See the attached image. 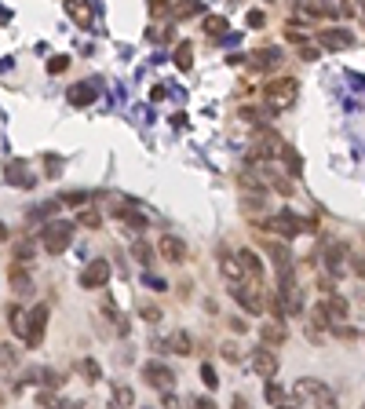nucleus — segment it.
Returning a JSON list of instances; mask_svg holds the SVG:
<instances>
[{"mask_svg": "<svg viewBox=\"0 0 365 409\" xmlns=\"http://www.w3.org/2000/svg\"><path fill=\"white\" fill-rule=\"evenodd\" d=\"M73 234H77V223H70V220H52V223H44V231H40L44 252H47V256L66 252L70 245H73Z\"/></svg>", "mask_w": 365, "mask_h": 409, "instance_id": "nucleus-1", "label": "nucleus"}, {"mask_svg": "<svg viewBox=\"0 0 365 409\" xmlns=\"http://www.w3.org/2000/svg\"><path fill=\"white\" fill-rule=\"evenodd\" d=\"M299 99V85L292 77H278L263 88V103L271 113H281V110H292V103Z\"/></svg>", "mask_w": 365, "mask_h": 409, "instance_id": "nucleus-2", "label": "nucleus"}, {"mask_svg": "<svg viewBox=\"0 0 365 409\" xmlns=\"http://www.w3.org/2000/svg\"><path fill=\"white\" fill-rule=\"evenodd\" d=\"M263 227L271 234H281V238H296V234H304V231H311V223H304V220H296L292 212H278V216H271V220H263Z\"/></svg>", "mask_w": 365, "mask_h": 409, "instance_id": "nucleus-3", "label": "nucleus"}, {"mask_svg": "<svg viewBox=\"0 0 365 409\" xmlns=\"http://www.w3.org/2000/svg\"><path fill=\"white\" fill-rule=\"evenodd\" d=\"M355 44V34L343 26H325L318 29V48H325V52H347V48Z\"/></svg>", "mask_w": 365, "mask_h": 409, "instance_id": "nucleus-4", "label": "nucleus"}, {"mask_svg": "<svg viewBox=\"0 0 365 409\" xmlns=\"http://www.w3.org/2000/svg\"><path fill=\"white\" fill-rule=\"evenodd\" d=\"M347 264H351V252H347V245L332 241L329 249H325V274H329V278H343L347 271H351Z\"/></svg>", "mask_w": 365, "mask_h": 409, "instance_id": "nucleus-5", "label": "nucleus"}, {"mask_svg": "<svg viewBox=\"0 0 365 409\" xmlns=\"http://www.w3.org/2000/svg\"><path fill=\"white\" fill-rule=\"evenodd\" d=\"M142 380H147L150 387H157V391H168L172 384H176V373H172L165 362H142Z\"/></svg>", "mask_w": 365, "mask_h": 409, "instance_id": "nucleus-6", "label": "nucleus"}, {"mask_svg": "<svg viewBox=\"0 0 365 409\" xmlns=\"http://www.w3.org/2000/svg\"><path fill=\"white\" fill-rule=\"evenodd\" d=\"M47 315H52V307H47V303H37L33 310H29V329H26V343H29V347H37V343L44 340Z\"/></svg>", "mask_w": 365, "mask_h": 409, "instance_id": "nucleus-7", "label": "nucleus"}, {"mask_svg": "<svg viewBox=\"0 0 365 409\" xmlns=\"http://www.w3.org/2000/svg\"><path fill=\"white\" fill-rule=\"evenodd\" d=\"M95 95H99V80H77V85H70L66 99L70 106H91Z\"/></svg>", "mask_w": 365, "mask_h": 409, "instance_id": "nucleus-8", "label": "nucleus"}, {"mask_svg": "<svg viewBox=\"0 0 365 409\" xmlns=\"http://www.w3.org/2000/svg\"><path fill=\"white\" fill-rule=\"evenodd\" d=\"M110 282V264L106 259H91V264L81 271V285L84 289H103Z\"/></svg>", "mask_w": 365, "mask_h": 409, "instance_id": "nucleus-9", "label": "nucleus"}, {"mask_svg": "<svg viewBox=\"0 0 365 409\" xmlns=\"http://www.w3.org/2000/svg\"><path fill=\"white\" fill-rule=\"evenodd\" d=\"M234 300L241 303L248 315H263V307H267V296H263L260 289H252V285H237L234 289Z\"/></svg>", "mask_w": 365, "mask_h": 409, "instance_id": "nucleus-10", "label": "nucleus"}, {"mask_svg": "<svg viewBox=\"0 0 365 409\" xmlns=\"http://www.w3.org/2000/svg\"><path fill=\"white\" fill-rule=\"evenodd\" d=\"M285 340H289V329H285V322L271 318V322L260 325V343H263V347H281Z\"/></svg>", "mask_w": 365, "mask_h": 409, "instance_id": "nucleus-11", "label": "nucleus"}, {"mask_svg": "<svg viewBox=\"0 0 365 409\" xmlns=\"http://www.w3.org/2000/svg\"><path fill=\"white\" fill-rule=\"evenodd\" d=\"M252 369H256L263 380H274V373H278V358H274V351L260 343V351H252Z\"/></svg>", "mask_w": 365, "mask_h": 409, "instance_id": "nucleus-12", "label": "nucleus"}, {"mask_svg": "<svg viewBox=\"0 0 365 409\" xmlns=\"http://www.w3.org/2000/svg\"><path fill=\"white\" fill-rule=\"evenodd\" d=\"M281 154V143L278 139H260V143H252L248 146V165H260V161H274Z\"/></svg>", "mask_w": 365, "mask_h": 409, "instance_id": "nucleus-13", "label": "nucleus"}, {"mask_svg": "<svg viewBox=\"0 0 365 409\" xmlns=\"http://www.w3.org/2000/svg\"><path fill=\"white\" fill-rule=\"evenodd\" d=\"M157 249H161V256L168 259V264H183V259H186V245H183L176 234H161Z\"/></svg>", "mask_w": 365, "mask_h": 409, "instance_id": "nucleus-14", "label": "nucleus"}, {"mask_svg": "<svg viewBox=\"0 0 365 409\" xmlns=\"http://www.w3.org/2000/svg\"><path fill=\"white\" fill-rule=\"evenodd\" d=\"M263 252L278 264V271L292 267V249H289V245H281V241H263Z\"/></svg>", "mask_w": 365, "mask_h": 409, "instance_id": "nucleus-15", "label": "nucleus"}, {"mask_svg": "<svg viewBox=\"0 0 365 409\" xmlns=\"http://www.w3.org/2000/svg\"><path fill=\"white\" fill-rule=\"evenodd\" d=\"M322 303H325L329 325H340V322H347V310H351V307H347V300H343V296H336V292H332V296H325Z\"/></svg>", "mask_w": 365, "mask_h": 409, "instance_id": "nucleus-16", "label": "nucleus"}, {"mask_svg": "<svg viewBox=\"0 0 365 409\" xmlns=\"http://www.w3.org/2000/svg\"><path fill=\"white\" fill-rule=\"evenodd\" d=\"M8 329L19 336V340H26V329H29V315L19 307V303H11L8 307Z\"/></svg>", "mask_w": 365, "mask_h": 409, "instance_id": "nucleus-17", "label": "nucleus"}, {"mask_svg": "<svg viewBox=\"0 0 365 409\" xmlns=\"http://www.w3.org/2000/svg\"><path fill=\"white\" fill-rule=\"evenodd\" d=\"M59 208H62L59 201H40L37 208L26 212V223H52V220L59 216Z\"/></svg>", "mask_w": 365, "mask_h": 409, "instance_id": "nucleus-18", "label": "nucleus"}, {"mask_svg": "<svg viewBox=\"0 0 365 409\" xmlns=\"http://www.w3.org/2000/svg\"><path fill=\"white\" fill-rule=\"evenodd\" d=\"M66 15H70V19L81 26V29L91 26V4H88V0H66Z\"/></svg>", "mask_w": 365, "mask_h": 409, "instance_id": "nucleus-19", "label": "nucleus"}, {"mask_svg": "<svg viewBox=\"0 0 365 409\" xmlns=\"http://www.w3.org/2000/svg\"><path fill=\"white\" fill-rule=\"evenodd\" d=\"M281 62H285V59H281V48L271 44V48H260V52H256V62H252V66H256V70H278Z\"/></svg>", "mask_w": 365, "mask_h": 409, "instance_id": "nucleus-20", "label": "nucleus"}, {"mask_svg": "<svg viewBox=\"0 0 365 409\" xmlns=\"http://www.w3.org/2000/svg\"><path fill=\"white\" fill-rule=\"evenodd\" d=\"M8 282H11V289L19 292V296H26V292H33V278L26 274V267H22V264H15V267L8 271Z\"/></svg>", "mask_w": 365, "mask_h": 409, "instance_id": "nucleus-21", "label": "nucleus"}, {"mask_svg": "<svg viewBox=\"0 0 365 409\" xmlns=\"http://www.w3.org/2000/svg\"><path fill=\"white\" fill-rule=\"evenodd\" d=\"M325 391V384L322 380H314V376H304V380H296V387H292V399H318Z\"/></svg>", "mask_w": 365, "mask_h": 409, "instance_id": "nucleus-22", "label": "nucleus"}, {"mask_svg": "<svg viewBox=\"0 0 365 409\" xmlns=\"http://www.w3.org/2000/svg\"><path fill=\"white\" fill-rule=\"evenodd\" d=\"M165 343H168V351H176V354H183V358H186V354H194V336H190L186 329H176Z\"/></svg>", "mask_w": 365, "mask_h": 409, "instance_id": "nucleus-23", "label": "nucleus"}, {"mask_svg": "<svg viewBox=\"0 0 365 409\" xmlns=\"http://www.w3.org/2000/svg\"><path fill=\"white\" fill-rule=\"evenodd\" d=\"M237 264H241V271H245L248 278H263V264H260V256L252 252V249H241V252H237Z\"/></svg>", "mask_w": 365, "mask_h": 409, "instance_id": "nucleus-24", "label": "nucleus"}, {"mask_svg": "<svg viewBox=\"0 0 365 409\" xmlns=\"http://www.w3.org/2000/svg\"><path fill=\"white\" fill-rule=\"evenodd\" d=\"M132 259H135V264H142V267H150L154 264V245L147 238H135L132 241Z\"/></svg>", "mask_w": 365, "mask_h": 409, "instance_id": "nucleus-25", "label": "nucleus"}, {"mask_svg": "<svg viewBox=\"0 0 365 409\" xmlns=\"http://www.w3.org/2000/svg\"><path fill=\"white\" fill-rule=\"evenodd\" d=\"M8 183H15V187H33L37 179L26 172V165H22V161H15V165L8 168Z\"/></svg>", "mask_w": 365, "mask_h": 409, "instance_id": "nucleus-26", "label": "nucleus"}, {"mask_svg": "<svg viewBox=\"0 0 365 409\" xmlns=\"http://www.w3.org/2000/svg\"><path fill=\"white\" fill-rule=\"evenodd\" d=\"M77 373H81L88 384H95V380L103 376V369H99V362H95V358H81V362H77Z\"/></svg>", "mask_w": 365, "mask_h": 409, "instance_id": "nucleus-27", "label": "nucleus"}, {"mask_svg": "<svg viewBox=\"0 0 365 409\" xmlns=\"http://www.w3.org/2000/svg\"><path fill=\"white\" fill-rule=\"evenodd\" d=\"M227 19H223V15H209V19H204V34H209V37H227Z\"/></svg>", "mask_w": 365, "mask_h": 409, "instance_id": "nucleus-28", "label": "nucleus"}, {"mask_svg": "<svg viewBox=\"0 0 365 409\" xmlns=\"http://www.w3.org/2000/svg\"><path fill=\"white\" fill-rule=\"evenodd\" d=\"M219 271H223V278H227L234 289L245 282V271H241V264H234V259H223V267H219Z\"/></svg>", "mask_w": 365, "mask_h": 409, "instance_id": "nucleus-29", "label": "nucleus"}, {"mask_svg": "<svg viewBox=\"0 0 365 409\" xmlns=\"http://www.w3.org/2000/svg\"><path fill=\"white\" fill-rule=\"evenodd\" d=\"M176 66H179V70H190V66H194V44H190V41H183V44L176 48Z\"/></svg>", "mask_w": 365, "mask_h": 409, "instance_id": "nucleus-30", "label": "nucleus"}, {"mask_svg": "<svg viewBox=\"0 0 365 409\" xmlns=\"http://www.w3.org/2000/svg\"><path fill=\"white\" fill-rule=\"evenodd\" d=\"M114 406H121V409H132V406H135V391H132L128 384L114 387Z\"/></svg>", "mask_w": 365, "mask_h": 409, "instance_id": "nucleus-31", "label": "nucleus"}, {"mask_svg": "<svg viewBox=\"0 0 365 409\" xmlns=\"http://www.w3.org/2000/svg\"><path fill=\"white\" fill-rule=\"evenodd\" d=\"M33 252H37V245L33 241H19V245H15V264H33Z\"/></svg>", "mask_w": 365, "mask_h": 409, "instance_id": "nucleus-32", "label": "nucleus"}, {"mask_svg": "<svg viewBox=\"0 0 365 409\" xmlns=\"http://www.w3.org/2000/svg\"><path fill=\"white\" fill-rule=\"evenodd\" d=\"M33 376H40L37 384H44V387H62V373L59 369H29Z\"/></svg>", "mask_w": 365, "mask_h": 409, "instance_id": "nucleus-33", "label": "nucleus"}, {"mask_svg": "<svg viewBox=\"0 0 365 409\" xmlns=\"http://www.w3.org/2000/svg\"><path fill=\"white\" fill-rule=\"evenodd\" d=\"M88 201H91L88 190H66V194L59 198V205H88Z\"/></svg>", "mask_w": 365, "mask_h": 409, "instance_id": "nucleus-34", "label": "nucleus"}, {"mask_svg": "<svg viewBox=\"0 0 365 409\" xmlns=\"http://www.w3.org/2000/svg\"><path fill=\"white\" fill-rule=\"evenodd\" d=\"M139 318H142V322H150V325H154V322H161V307L142 300V303H139Z\"/></svg>", "mask_w": 365, "mask_h": 409, "instance_id": "nucleus-35", "label": "nucleus"}, {"mask_svg": "<svg viewBox=\"0 0 365 409\" xmlns=\"http://www.w3.org/2000/svg\"><path fill=\"white\" fill-rule=\"evenodd\" d=\"M281 157H285V165H289V172H292V179L304 172V157H299L296 150H281Z\"/></svg>", "mask_w": 365, "mask_h": 409, "instance_id": "nucleus-36", "label": "nucleus"}, {"mask_svg": "<svg viewBox=\"0 0 365 409\" xmlns=\"http://www.w3.org/2000/svg\"><path fill=\"white\" fill-rule=\"evenodd\" d=\"M44 172H47V179H59V172H62V157L44 154Z\"/></svg>", "mask_w": 365, "mask_h": 409, "instance_id": "nucleus-37", "label": "nucleus"}, {"mask_svg": "<svg viewBox=\"0 0 365 409\" xmlns=\"http://www.w3.org/2000/svg\"><path fill=\"white\" fill-rule=\"evenodd\" d=\"M77 223H81V227H91V231H95V227H99V223H103V216H99V212H95V208L88 205V208L81 212V220H77Z\"/></svg>", "mask_w": 365, "mask_h": 409, "instance_id": "nucleus-38", "label": "nucleus"}, {"mask_svg": "<svg viewBox=\"0 0 365 409\" xmlns=\"http://www.w3.org/2000/svg\"><path fill=\"white\" fill-rule=\"evenodd\" d=\"M70 70V55H55L47 59V73H66Z\"/></svg>", "mask_w": 365, "mask_h": 409, "instance_id": "nucleus-39", "label": "nucleus"}, {"mask_svg": "<svg viewBox=\"0 0 365 409\" xmlns=\"http://www.w3.org/2000/svg\"><path fill=\"white\" fill-rule=\"evenodd\" d=\"M314 409H340V406H336V395H332V391L325 387V391H322V395H318V399H314Z\"/></svg>", "mask_w": 365, "mask_h": 409, "instance_id": "nucleus-40", "label": "nucleus"}, {"mask_svg": "<svg viewBox=\"0 0 365 409\" xmlns=\"http://www.w3.org/2000/svg\"><path fill=\"white\" fill-rule=\"evenodd\" d=\"M201 380H204V387H209V391H216V387H219V376H216V369H212L209 362L201 366Z\"/></svg>", "mask_w": 365, "mask_h": 409, "instance_id": "nucleus-41", "label": "nucleus"}, {"mask_svg": "<svg viewBox=\"0 0 365 409\" xmlns=\"http://www.w3.org/2000/svg\"><path fill=\"white\" fill-rule=\"evenodd\" d=\"M0 362H4V366H15V362H19V351H15L11 343H0Z\"/></svg>", "mask_w": 365, "mask_h": 409, "instance_id": "nucleus-42", "label": "nucleus"}, {"mask_svg": "<svg viewBox=\"0 0 365 409\" xmlns=\"http://www.w3.org/2000/svg\"><path fill=\"white\" fill-rule=\"evenodd\" d=\"M219 354H223L227 362H241V347H237V343H223V347H219Z\"/></svg>", "mask_w": 365, "mask_h": 409, "instance_id": "nucleus-43", "label": "nucleus"}, {"mask_svg": "<svg viewBox=\"0 0 365 409\" xmlns=\"http://www.w3.org/2000/svg\"><path fill=\"white\" fill-rule=\"evenodd\" d=\"M201 11V0H186V4L176 11V19H190V15H198Z\"/></svg>", "mask_w": 365, "mask_h": 409, "instance_id": "nucleus-44", "label": "nucleus"}, {"mask_svg": "<svg viewBox=\"0 0 365 409\" xmlns=\"http://www.w3.org/2000/svg\"><path fill=\"white\" fill-rule=\"evenodd\" d=\"M329 329H332V333H336L340 340H358V333L351 329V325H343V322H340V325H329Z\"/></svg>", "mask_w": 365, "mask_h": 409, "instance_id": "nucleus-45", "label": "nucleus"}, {"mask_svg": "<svg viewBox=\"0 0 365 409\" xmlns=\"http://www.w3.org/2000/svg\"><path fill=\"white\" fill-rule=\"evenodd\" d=\"M267 399H271V402H281V399H285V391H281V384H274V380H271V384H267Z\"/></svg>", "mask_w": 365, "mask_h": 409, "instance_id": "nucleus-46", "label": "nucleus"}, {"mask_svg": "<svg viewBox=\"0 0 365 409\" xmlns=\"http://www.w3.org/2000/svg\"><path fill=\"white\" fill-rule=\"evenodd\" d=\"M299 59H304V62H314V59H318V48H314V44H304V48H299Z\"/></svg>", "mask_w": 365, "mask_h": 409, "instance_id": "nucleus-47", "label": "nucleus"}, {"mask_svg": "<svg viewBox=\"0 0 365 409\" xmlns=\"http://www.w3.org/2000/svg\"><path fill=\"white\" fill-rule=\"evenodd\" d=\"M245 22H248L252 29H260V26L267 22V15H263V11H248V19H245Z\"/></svg>", "mask_w": 365, "mask_h": 409, "instance_id": "nucleus-48", "label": "nucleus"}, {"mask_svg": "<svg viewBox=\"0 0 365 409\" xmlns=\"http://www.w3.org/2000/svg\"><path fill=\"white\" fill-rule=\"evenodd\" d=\"M147 8H150V15H165L168 11V0H147Z\"/></svg>", "mask_w": 365, "mask_h": 409, "instance_id": "nucleus-49", "label": "nucleus"}, {"mask_svg": "<svg viewBox=\"0 0 365 409\" xmlns=\"http://www.w3.org/2000/svg\"><path fill=\"white\" fill-rule=\"evenodd\" d=\"M245 329H248V325H245V318H230V333H234V336H241Z\"/></svg>", "mask_w": 365, "mask_h": 409, "instance_id": "nucleus-50", "label": "nucleus"}, {"mask_svg": "<svg viewBox=\"0 0 365 409\" xmlns=\"http://www.w3.org/2000/svg\"><path fill=\"white\" fill-rule=\"evenodd\" d=\"M351 267L358 271V278H365V259H362V256H355V259H351Z\"/></svg>", "mask_w": 365, "mask_h": 409, "instance_id": "nucleus-51", "label": "nucleus"}, {"mask_svg": "<svg viewBox=\"0 0 365 409\" xmlns=\"http://www.w3.org/2000/svg\"><path fill=\"white\" fill-rule=\"evenodd\" d=\"M194 409H219V406H216L212 399H198V402H194Z\"/></svg>", "mask_w": 365, "mask_h": 409, "instance_id": "nucleus-52", "label": "nucleus"}, {"mask_svg": "<svg viewBox=\"0 0 365 409\" xmlns=\"http://www.w3.org/2000/svg\"><path fill=\"white\" fill-rule=\"evenodd\" d=\"M147 37H150L154 44H161V41H165V34H161V29H157V26H150V34H147Z\"/></svg>", "mask_w": 365, "mask_h": 409, "instance_id": "nucleus-53", "label": "nucleus"}, {"mask_svg": "<svg viewBox=\"0 0 365 409\" xmlns=\"http://www.w3.org/2000/svg\"><path fill=\"white\" fill-rule=\"evenodd\" d=\"M165 406H168V409H179V399L172 395V391H165Z\"/></svg>", "mask_w": 365, "mask_h": 409, "instance_id": "nucleus-54", "label": "nucleus"}, {"mask_svg": "<svg viewBox=\"0 0 365 409\" xmlns=\"http://www.w3.org/2000/svg\"><path fill=\"white\" fill-rule=\"evenodd\" d=\"M248 402H245V395H234V409H245Z\"/></svg>", "mask_w": 365, "mask_h": 409, "instance_id": "nucleus-55", "label": "nucleus"}, {"mask_svg": "<svg viewBox=\"0 0 365 409\" xmlns=\"http://www.w3.org/2000/svg\"><path fill=\"white\" fill-rule=\"evenodd\" d=\"M8 238H11V231H8L4 223H0V241H8Z\"/></svg>", "mask_w": 365, "mask_h": 409, "instance_id": "nucleus-56", "label": "nucleus"}, {"mask_svg": "<svg viewBox=\"0 0 365 409\" xmlns=\"http://www.w3.org/2000/svg\"><path fill=\"white\" fill-rule=\"evenodd\" d=\"M0 22H8V8H0Z\"/></svg>", "mask_w": 365, "mask_h": 409, "instance_id": "nucleus-57", "label": "nucleus"}, {"mask_svg": "<svg viewBox=\"0 0 365 409\" xmlns=\"http://www.w3.org/2000/svg\"><path fill=\"white\" fill-rule=\"evenodd\" d=\"M278 409H292V406H278Z\"/></svg>", "mask_w": 365, "mask_h": 409, "instance_id": "nucleus-58", "label": "nucleus"}, {"mask_svg": "<svg viewBox=\"0 0 365 409\" xmlns=\"http://www.w3.org/2000/svg\"><path fill=\"white\" fill-rule=\"evenodd\" d=\"M362 11H365V0H362Z\"/></svg>", "mask_w": 365, "mask_h": 409, "instance_id": "nucleus-59", "label": "nucleus"}, {"mask_svg": "<svg viewBox=\"0 0 365 409\" xmlns=\"http://www.w3.org/2000/svg\"><path fill=\"white\" fill-rule=\"evenodd\" d=\"M362 409H365V406H362Z\"/></svg>", "mask_w": 365, "mask_h": 409, "instance_id": "nucleus-60", "label": "nucleus"}]
</instances>
